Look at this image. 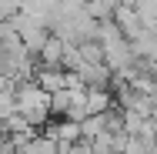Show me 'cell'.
<instances>
[{"label": "cell", "instance_id": "cell-1", "mask_svg": "<svg viewBox=\"0 0 157 154\" xmlns=\"http://www.w3.org/2000/svg\"><path fill=\"white\" fill-rule=\"evenodd\" d=\"M67 44H70V40H63L60 34H50V40L44 44V50L37 54V61H40V64H47V67H63Z\"/></svg>", "mask_w": 157, "mask_h": 154}, {"label": "cell", "instance_id": "cell-2", "mask_svg": "<svg viewBox=\"0 0 157 154\" xmlns=\"http://www.w3.org/2000/svg\"><path fill=\"white\" fill-rule=\"evenodd\" d=\"M114 87H90L87 91V114H107L114 107Z\"/></svg>", "mask_w": 157, "mask_h": 154}, {"label": "cell", "instance_id": "cell-3", "mask_svg": "<svg viewBox=\"0 0 157 154\" xmlns=\"http://www.w3.org/2000/svg\"><path fill=\"white\" fill-rule=\"evenodd\" d=\"M63 154H97V151H94V141L80 137V141H74L70 148H63Z\"/></svg>", "mask_w": 157, "mask_h": 154}, {"label": "cell", "instance_id": "cell-4", "mask_svg": "<svg viewBox=\"0 0 157 154\" xmlns=\"http://www.w3.org/2000/svg\"><path fill=\"white\" fill-rule=\"evenodd\" d=\"M24 10V0H0V17L3 20H10L13 14H20Z\"/></svg>", "mask_w": 157, "mask_h": 154}]
</instances>
